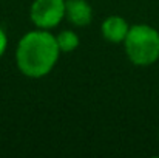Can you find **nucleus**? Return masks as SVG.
Segmentation results:
<instances>
[{
	"instance_id": "nucleus-1",
	"label": "nucleus",
	"mask_w": 159,
	"mask_h": 158,
	"mask_svg": "<svg viewBox=\"0 0 159 158\" xmlns=\"http://www.w3.org/2000/svg\"><path fill=\"white\" fill-rule=\"evenodd\" d=\"M60 48L57 39L47 31H31L25 34L17 47V65L30 78L48 74L57 62Z\"/></svg>"
},
{
	"instance_id": "nucleus-2",
	"label": "nucleus",
	"mask_w": 159,
	"mask_h": 158,
	"mask_svg": "<svg viewBox=\"0 0 159 158\" xmlns=\"http://www.w3.org/2000/svg\"><path fill=\"white\" fill-rule=\"evenodd\" d=\"M125 51L134 65H152L159 59V33L148 25H134L125 37Z\"/></svg>"
},
{
	"instance_id": "nucleus-3",
	"label": "nucleus",
	"mask_w": 159,
	"mask_h": 158,
	"mask_svg": "<svg viewBox=\"0 0 159 158\" xmlns=\"http://www.w3.org/2000/svg\"><path fill=\"white\" fill-rule=\"evenodd\" d=\"M65 16L63 0H34L31 6V19L39 28H54Z\"/></svg>"
},
{
	"instance_id": "nucleus-4",
	"label": "nucleus",
	"mask_w": 159,
	"mask_h": 158,
	"mask_svg": "<svg viewBox=\"0 0 159 158\" xmlns=\"http://www.w3.org/2000/svg\"><path fill=\"white\" fill-rule=\"evenodd\" d=\"M65 14L68 20L76 26H85L91 22L93 11L85 0H68L65 2Z\"/></svg>"
},
{
	"instance_id": "nucleus-5",
	"label": "nucleus",
	"mask_w": 159,
	"mask_h": 158,
	"mask_svg": "<svg viewBox=\"0 0 159 158\" xmlns=\"http://www.w3.org/2000/svg\"><path fill=\"white\" fill-rule=\"evenodd\" d=\"M128 23L125 22V19L119 17V16H111L105 19V22L102 23V34L107 41L110 42H122L125 41L127 34H128Z\"/></svg>"
},
{
	"instance_id": "nucleus-6",
	"label": "nucleus",
	"mask_w": 159,
	"mask_h": 158,
	"mask_svg": "<svg viewBox=\"0 0 159 158\" xmlns=\"http://www.w3.org/2000/svg\"><path fill=\"white\" fill-rule=\"evenodd\" d=\"M56 39H57V45H59L60 51L63 53L74 51L79 47V37L73 31H62Z\"/></svg>"
},
{
	"instance_id": "nucleus-7",
	"label": "nucleus",
	"mask_w": 159,
	"mask_h": 158,
	"mask_svg": "<svg viewBox=\"0 0 159 158\" xmlns=\"http://www.w3.org/2000/svg\"><path fill=\"white\" fill-rule=\"evenodd\" d=\"M6 45H8V39H6V34H5V31L0 28V56L5 53L6 50Z\"/></svg>"
}]
</instances>
